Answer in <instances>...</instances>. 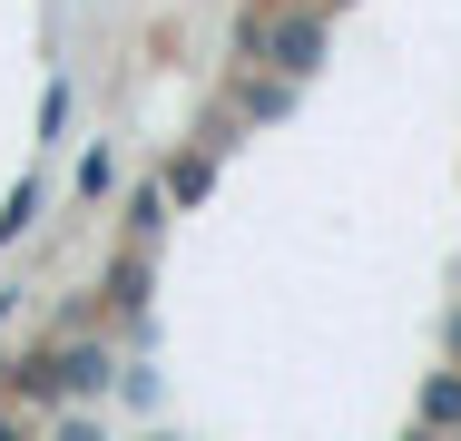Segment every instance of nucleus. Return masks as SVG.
<instances>
[{
	"instance_id": "nucleus-1",
	"label": "nucleus",
	"mask_w": 461,
	"mask_h": 441,
	"mask_svg": "<svg viewBox=\"0 0 461 441\" xmlns=\"http://www.w3.org/2000/svg\"><path fill=\"white\" fill-rule=\"evenodd\" d=\"M246 50H266L285 79H304V69L324 59V20H266V10H256V20H246Z\"/></svg>"
},
{
	"instance_id": "nucleus-2",
	"label": "nucleus",
	"mask_w": 461,
	"mask_h": 441,
	"mask_svg": "<svg viewBox=\"0 0 461 441\" xmlns=\"http://www.w3.org/2000/svg\"><path fill=\"white\" fill-rule=\"evenodd\" d=\"M422 432H461V373H432L422 382Z\"/></svg>"
},
{
	"instance_id": "nucleus-3",
	"label": "nucleus",
	"mask_w": 461,
	"mask_h": 441,
	"mask_svg": "<svg viewBox=\"0 0 461 441\" xmlns=\"http://www.w3.org/2000/svg\"><path fill=\"white\" fill-rule=\"evenodd\" d=\"M59 382H69V392H98V382H108V353H98V344H79L69 363H59Z\"/></svg>"
},
{
	"instance_id": "nucleus-4",
	"label": "nucleus",
	"mask_w": 461,
	"mask_h": 441,
	"mask_svg": "<svg viewBox=\"0 0 461 441\" xmlns=\"http://www.w3.org/2000/svg\"><path fill=\"white\" fill-rule=\"evenodd\" d=\"M59 441H98V432H89V422H59Z\"/></svg>"
},
{
	"instance_id": "nucleus-5",
	"label": "nucleus",
	"mask_w": 461,
	"mask_h": 441,
	"mask_svg": "<svg viewBox=\"0 0 461 441\" xmlns=\"http://www.w3.org/2000/svg\"><path fill=\"white\" fill-rule=\"evenodd\" d=\"M0 441H20V422H10V412H0Z\"/></svg>"
},
{
	"instance_id": "nucleus-6",
	"label": "nucleus",
	"mask_w": 461,
	"mask_h": 441,
	"mask_svg": "<svg viewBox=\"0 0 461 441\" xmlns=\"http://www.w3.org/2000/svg\"><path fill=\"white\" fill-rule=\"evenodd\" d=\"M452 353H461V314H452Z\"/></svg>"
},
{
	"instance_id": "nucleus-7",
	"label": "nucleus",
	"mask_w": 461,
	"mask_h": 441,
	"mask_svg": "<svg viewBox=\"0 0 461 441\" xmlns=\"http://www.w3.org/2000/svg\"><path fill=\"white\" fill-rule=\"evenodd\" d=\"M402 441H432V432H402Z\"/></svg>"
}]
</instances>
